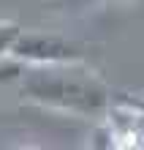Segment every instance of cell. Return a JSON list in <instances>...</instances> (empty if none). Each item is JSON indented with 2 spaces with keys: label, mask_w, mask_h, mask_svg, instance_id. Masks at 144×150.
Instances as JSON below:
<instances>
[{
  "label": "cell",
  "mask_w": 144,
  "mask_h": 150,
  "mask_svg": "<svg viewBox=\"0 0 144 150\" xmlns=\"http://www.w3.org/2000/svg\"><path fill=\"white\" fill-rule=\"evenodd\" d=\"M22 79V98L41 104L60 112L76 115H98L109 107V87L95 71L82 66V60L74 63H33L25 68Z\"/></svg>",
  "instance_id": "cell-1"
},
{
  "label": "cell",
  "mask_w": 144,
  "mask_h": 150,
  "mask_svg": "<svg viewBox=\"0 0 144 150\" xmlns=\"http://www.w3.org/2000/svg\"><path fill=\"white\" fill-rule=\"evenodd\" d=\"M11 55L19 57L22 63H74L84 57V47L55 33L22 30L11 47Z\"/></svg>",
  "instance_id": "cell-2"
},
{
  "label": "cell",
  "mask_w": 144,
  "mask_h": 150,
  "mask_svg": "<svg viewBox=\"0 0 144 150\" xmlns=\"http://www.w3.org/2000/svg\"><path fill=\"white\" fill-rule=\"evenodd\" d=\"M19 33H22V28L16 22H0V57L11 52V47H14V41H16Z\"/></svg>",
  "instance_id": "cell-3"
},
{
  "label": "cell",
  "mask_w": 144,
  "mask_h": 150,
  "mask_svg": "<svg viewBox=\"0 0 144 150\" xmlns=\"http://www.w3.org/2000/svg\"><path fill=\"white\" fill-rule=\"evenodd\" d=\"M25 71L22 68V60L14 57L11 52L0 57V82H8V79H19V74Z\"/></svg>",
  "instance_id": "cell-4"
}]
</instances>
